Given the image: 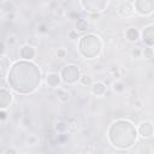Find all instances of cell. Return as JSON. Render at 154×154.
Returning <instances> with one entry per match:
<instances>
[{
  "label": "cell",
  "mask_w": 154,
  "mask_h": 154,
  "mask_svg": "<svg viewBox=\"0 0 154 154\" xmlns=\"http://www.w3.org/2000/svg\"><path fill=\"white\" fill-rule=\"evenodd\" d=\"M7 82L16 93L30 94L41 84V71L31 61L18 60L8 70Z\"/></svg>",
  "instance_id": "1"
},
{
  "label": "cell",
  "mask_w": 154,
  "mask_h": 154,
  "mask_svg": "<svg viewBox=\"0 0 154 154\" xmlns=\"http://www.w3.org/2000/svg\"><path fill=\"white\" fill-rule=\"evenodd\" d=\"M108 138L112 146L119 149L130 148L137 138V130L132 123L129 120H117L114 122L108 130Z\"/></svg>",
  "instance_id": "2"
},
{
  "label": "cell",
  "mask_w": 154,
  "mask_h": 154,
  "mask_svg": "<svg viewBox=\"0 0 154 154\" xmlns=\"http://www.w3.org/2000/svg\"><path fill=\"white\" fill-rule=\"evenodd\" d=\"M78 51L84 58L94 59L101 52V41L96 35H93V34L84 35L79 38Z\"/></svg>",
  "instance_id": "3"
},
{
  "label": "cell",
  "mask_w": 154,
  "mask_h": 154,
  "mask_svg": "<svg viewBox=\"0 0 154 154\" xmlns=\"http://www.w3.org/2000/svg\"><path fill=\"white\" fill-rule=\"evenodd\" d=\"M79 77H81V71H79L78 66H76L73 64L65 65L61 69L60 78L66 84H73V83H76L77 81H79Z\"/></svg>",
  "instance_id": "4"
},
{
  "label": "cell",
  "mask_w": 154,
  "mask_h": 154,
  "mask_svg": "<svg viewBox=\"0 0 154 154\" xmlns=\"http://www.w3.org/2000/svg\"><path fill=\"white\" fill-rule=\"evenodd\" d=\"M78 4L83 7V10L89 11L91 13H96V12L103 11L109 5V1H107V0H84V1H79Z\"/></svg>",
  "instance_id": "5"
},
{
  "label": "cell",
  "mask_w": 154,
  "mask_h": 154,
  "mask_svg": "<svg viewBox=\"0 0 154 154\" xmlns=\"http://www.w3.org/2000/svg\"><path fill=\"white\" fill-rule=\"evenodd\" d=\"M132 6H134V11H136L142 16L150 14L154 10V2L152 0H137L132 4Z\"/></svg>",
  "instance_id": "6"
},
{
  "label": "cell",
  "mask_w": 154,
  "mask_h": 154,
  "mask_svg": "<svg viewBox=\"0 0 154 154\" xmlns=\"http://www.w3.org/2000/svg\"><path fill=\"white\" fill-rule=\"evenodd\" d=\"M117 13L122 18H129L134 13V6L129 1H122L117 6Z\"/></svg>",
  "instance_id": "7"
},
{
  "label": "cell",
  "mask_w": 154,
  "mask_h": 154,
  "mask_svg": "<svg viewBox=\"0 0 154 154\" xmlns=\"http://www.w3.org/2000/svg\"><path fill=\"white\" fill-rule=\"evenodd\" d=\"M141 35H142L143 43H146L148 47H152L154 45V25L153 24L146 26Z\"/></svg>",
  "instance_id": "8"
},
{
  "label": "cell",
  "mask_w": 154,
  "mask_h": 154,
  "mask_svg": "<svg viewBox=\"0 0 154 154\" xmlns=\"http://www.w3.org/2000/svg\"><path fill=\"white\" fill-rule=\"evenodd\" d=\"M12 94L6 89L0 88V109H6L12 103Z\"/></svg>",
  "instance_id": "9"
},
{
  "label": "cell",
  "mask_w": 154,
  "mask_h": 154,
  "mask_svg": "<svg viewBox=\"0 0 154 154\" xmlns=\"http://www.w3.org/2000/svg\"><path fill=\"white\" fill-rule=\"evenodd\" d=\"M19 54H20V58H23V60L30 61L31 59L35 58L36 51H35L34 47H31V46H29V45H24V46H22V48H20V51H19Z\"/></svg>",
  "instance_id": "10"
},
{
  "label": "cell",
  "mask_w": 154,
  "mask_h": 154,
  "mask_svg": "<svg viewBox=\"0 0 154 154\" xmlns=\"http://www.w3.org/2000/svg\"><path fill=\"white\" fill-rule=\"evenodd\" d=\"M138 132L143 138H149L153 135V124L152 122H142L138 126Z\"/></svg>",
  "instance_id": "11"
},
{
  "label": "cell",
  "mask_w": 154,
  "mask_h": 154,
  "mask_svg": "<svg viewBox=\"0 0 154 154\" xmlns=\"http://www.w3.org/2000/svg\"><path fill=\"white\" fill-rule=\"evenodd\" d=\"M60 75L58 72H48L46 76V83L51 88H58L60 84Z\"/></svg>",
  "instance_id": "12"
},
{
  "label": "cell",
  "mask_w": 154,
  "mask_h": 154,
  "mask_svg": "<svg viewBox=\"0 0 154 154\" xmlns=\"http://www.w3.org/2000/svg\"><path fill=\"white\" fill-rule=\"evenodd\" d=\"M91 91L96 96H103L107 91V84L103 83L102 81H97L91 84Z\"/></svg>",
  "instance_id": "13"
},
{
  "label": "cell",
  "mask_w": 154,
  "mask_h": 154,
  "mask_svg": "<svg viewBox=\"0 0 154 154\" xmlns=\"http://www.w3.org/2000/svg\"><path fill=\"white\" fill-rule=\"evenodd\" d=\"M88 29H89V22H88V19L82 18V17H79V18L76 19V22H75V30L77 32H84Z\"/></svg>",
  "instance_id": "14"
},
{
  "label": "cell",
  "mask_w": 154,
  "mask_h": 154,
  "mask_svg": "<svg viewBox=\"0 0 154 154\" xmlns=\"http://www.w3.org/2000/svg\"><path fill=\"white\" fill-rule=\"evenodd\" d=\"M10 70V60L6 57H0V78L8 73Z\"/></svg>",
  "instance_id": "15"
},
{
  "label": "cell",
  "mask_w": 154,
  "mask_h": 154,
  "mask_svg": "<svg viewBox=\"0 0 154 154\" xmlns=\"http://www.w3.org/2000/svg\"><path fill=\"white\" fill-rule=\"evenodd\" d=\"M55 95H57L58 100L61 101V102H67L69 99H70V93L64 88H57L55 89Z\"/></svg>",
  "instance_id": "16"
},
{
  "label": "cell",
  "mask_w": 154,
  "mask_h": 154,
  "mask_svg": "<svg viewBox=\"0 0 154 154\" xmlns=\"http://www.w3.org/2000/svg\"><path fill=\"white\" fill-rule=\"evenodd\" d=\"M125 36L129 41L131 42H136L138 38H140V31L136 29V28H129L125 32Z\"/></svg>",
  "instance_id": "17"
},
{
  "label": "cell",
  "mask_w": 154,
  "mask_h": 154,
  "mask_svg": "<svg viewBox=\"0 0 154 154\" xmlns=\"http://www.w3.org/2000/svg\"><path fill=\"white\" fill-rule=\"evenodd\" d=\"M67 129H69V125H67L66 122H58V123L54 125V130H55V132H58V134H65Z\"/></svg>",
  "instance_id": "18"
},
{
  "label": "cell",
  "mask_w": 154,
  "mask_h": 154,
  "mask_svg": "<svg viewBox=\"0 0 154 154\" xmlns=\"http://www.w3.org/2000/svg\"><path fill=\"white\" fill-rule=\"evenodd\" d=\"M112 89L116 91V93H123L125 90V84L122 82V81H114L112 83Z\"/></svg>",
  "instance_id": "19"
},
{
  "label": "cell",
  "mask_w": 154,
  "mask_h": 154,
  "mask_svg": "<svg viewBox=\"0 0 154 154\" xmlns=\"http://www.w3.org/2000/svg\"><path fill=\"white\" fill-rule=\"evenodd\" d=\"M79 82H81L84 87H91V84H93V79H91V77H90L89 75H81Z\"/></svg>",
  "instance_id": "20"
},
{
  "label": "cell",
  "mask_w": 154,
  "mask_h": 154,
  "mask_svg": "<svg viewBox=\"0 0 154 154\" xmlns=\"http://www.w3.org/2000/svg\"><path fill=\"white\" fill-rule=\"evenodd\" d=\"M26 45H29V46H31V47H37L38 46V37L37 36H35V35H32V36H29V38H28V41H26Z\"/></svg>",
  "instance_id": "21"
},
{
  "label": "cell",
  "mask_w": 154,
  "mask_h": 154,
  "mask_svg": "<svg viewBox=\"0 0 154 154\" xmlns=\"http://www.w3.org/2000/svg\"><path fill=\"white\" fill-rule=\"evenodd\" d=\"M55 55H57L59 59H64V58H66V55H67V51H66L65 48L60 47V48H58V49L55 51Z\"/></svg>",
  "instance_id": "22"
},
{
  "label": "cell",
  "mask_w": 154,
  "mask_h": 154,
  "mask_svg": "<svg viewBox=\"0 0 154 154\" xmlns=\"http://www.w3.org/2000/svg\"><path fill=\"white\" fill-rule=\"evenodd\" d=\"M142 54L144 55L146 59H152V58H153V48H152V47H146V48L142 51Z\"/></svg>",
  "instance_id": "23"
},
{
  "label": "cell",
  "mask_w": 154,
  "mask_h": 154,
  "mask_svg": "<svg viewBox=\"0 0 154 154\" xmlns=\"http://www.w3.org/2000/svg\"><path fill=\"white\" fill-rule=\"evenodd\" d=\"M4 10L7 12V13H13L14 12V5L13 2H4Z\"/></svg>",
  "instance_id": "24"
},
{
  "label": "cell",
  "mask_w": 154,
  "mask_h": 154,
  "mask_svg": "<svg viewBox=\"0 0 154 154\" xmlns=\"http://www.w3.org/2000/svg\"><path fill=\"white\" fill-rule=\"evenodd\" d=\"M26 143H28L29 146L36 144V143H37V137H36L35 135H29V136L26 137Z\"/></svg>",
  "instance_id": "25"
},
{
  "label": "cell",
  "mask_w": 154,
  "mask_h": 154,
  "mask_svg": "<svg viewBox=\"0 0 154 154\" xmlns=\"http://www.w3.org/2000/svg\"><path fill=\"white\" fill-rule=\"evenodd\" d=\"M131 55L135 57V58H140V57L142 55L141 48H140V47H134V48L131 49Z\"/></svg>",
  "instance_id": "26"
},
{
  "label": "cell",
  "mask_w": 154,
  "mask_h": 154,
  "mask_svg": "<svg viewBox=\"0 0 154 154\" xmlns=\"http://www.w3.org/2000/svg\"><path fill=\"white\" fill-rule=\"evenodd\" d=\"M119 67H117V66H113L111 70H109V73L112 75V77H114V78H119L120 77V73H119Z\"/></svg>",
  "instance_id": "27"
},
{
  "label": "cell",
  "mask_w": 154,
  "mask_h": 154,
  "mask_svg": "<svg viewBox=\"0 0 154 154\" xmlns=\"http://www.w3.org/2000/svg\"><path fill=\"white\" fill-rule=\"evenodd\" d=\"M37 32L38 34H46L47 31H48V28H47V25L46 24H40L38 26H37Z\"/></svg>",
  "instance_id": "28"
},
{
  "label": "cell",
  "mask_w": 154,
  "mask_h": 154,
  "mask_svg": "<svg viewBox=\"0 0 154 154\" xmlns=\"http://www.w3.org/2000/svg\"><path fill=\"white\" fill-rule=\"evenodd\" d=\"M8 118V113L6 112V109H0V122H4Z\"/></svg>",
  "instance_id": "29"
},
{
  "label": "cell",
  "mask_w": 154,
  "mask_h": 154,
  "mask_svg": "<svg viewBox=\"0 0 154 154\" xmlns=\"http://www.w3.org/2000/svg\"><path fill=\"white\" fill-rule=\"evenodd\" d=\"M69 37H70L71 40H77V38H78V32L73 29V30L69 31Z\"/></svg>",
  "instance_id": "30"
},
{
  "label": "cell",
  "mask_w": 154,
  "mask_h": 154,
  "mask_svg": "<svg viewBox=\"0 0 154 154\" xmlns=\"http://www.w3.org/2000/svg\"><path fill=\"white\" fill-rule=\"evenodd\" d=\"M65 140H67V135H66V134H59V135H58V142L63 143Z\"/></svg>",
  "instance_id": "31"
},
{
  "label": "cell",
  "mask_w": 154,
  "mask_h": 154,
  "mask_svg": "<svg viewBox=\"0 0 154 154\" xmlns=\"http://www.w3.org/2000/svg\"><path fill=\"white\" fill-rule=\"evenodd\" d=\"M5 154H18V153H17V150L14 148H7L5 150Z\"/></svg>",
  "instance_id": "32"
},
{
  "label": "cell",
  "mask_w": 154,
  "mask_h": 154,
  "mask_svg": "<svg viewBox=\"0 0 154 154\" xmlns=\"http://www.w3.org/2000/svg\"><path fill=\"white\" fill-rule=\"evenodd\" d=\"M4 52H5V43L2 41H0V57L4 55Z\"/></svg>",
  "instance_id": "33"
},
{
  "label": "cell",
  "mask_w": 154,
  "mask_h": 154,
  "mask_svg": "<svg viewBox=\"0 0 154 154\" xmlns=\"http://www.w3.org/2000/svg\"><path fill=\"white\" fill-rule=\"evenodd\" d=\"M134 106H135L136 108H141V107H142L141 100H135V101H134Z\"/></svg>",
  "instance_id": "34"
},
{
  "label": "cell",
  "mask_w": 154,
  "mask_h": 154,
  "mask_svg": "<svg viewBox=\"0 0 154 154\" xmlns=\"http://www.w3.org/2000/svg\"><path fill=\"white\" fill-rule=\"evenodd\" d=\"M7 43H8V45H14V43H16V38H14L13 36H10V37L7 38Z\"/></svg>",
  "instance_id": "35"
},
{
  "label": "cell",
  "mask_w": 154,
  "mask_h": 154,
  "mask_svg": "<svg viewBox=\"0 0 154 154\" xmlns=\"http://www.w3.org/2000/svg\"><path fill=\"white\" fill-rule=\"evenodd\" d=\"M6 16H7L8 19H13V18H14V13H7Z\"/></svg>",
  "instance_id": "36"
}]
</instances>
